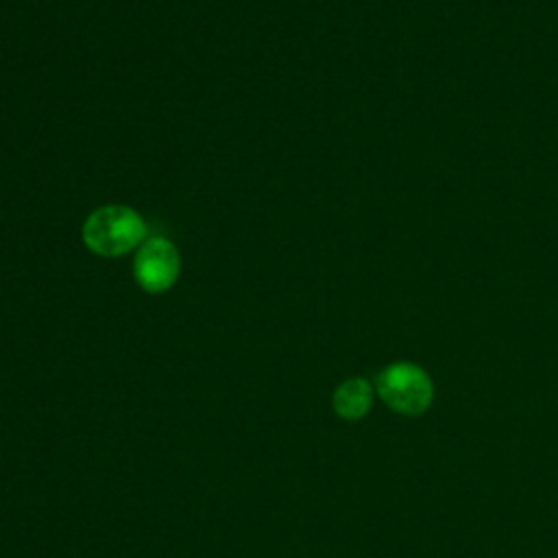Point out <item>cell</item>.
<instances>
[{
    "label": "cell",
    "instance_id": "obj_1",
    "mask_svg": "<svg viewBox=\"0 0 558 558\" xmlns=\"http://www.w3.org/2000/svg\"><path fill=\"white\" fill-rule=\"evenodd\" d=\"M146 238L144 218L126 205H105L92 211L83 225L85 246L100 257H120Z\"/></svg>",
    "mask_w": 558,
    "mask_h": 558
},
{
    "label": "cell",
    "instance_id": "obj_2",
    "mask_svg": "<svg viewBox=\"0 0 558 558\" xmlns=\"http://www.w3.org/2000/svg\"><path fill=\"white\" fill-rule=\"evenodd\" d=\"M377 392L399 414H421L429 408L434 399V384L429 375L412 362L388 364L377 375Z\"/></svg>",
    "mask_w": 558,
    "mask_h": 558
},
{
    "label": "cell",
    "instance_id": "obj_3",
    "mask_svg": "<svg viewBox=\"0 0 558 558\" xmlns=\"http://www.w3.org/2000/svg\"><path fill=\"white\" fill-rule=\"evenodd\" d=\"M179 270L181 257L170 240L148 238L142 242L133 262V277L144 292L159 294L170 290L179 279Z\"/></svg>",
    "mask_w": 558,
    "mask_h": 558
},
{
    "label": "cell",
    "instance_id": "obj_4",
    "mask_svg": "<svg viewBox=\"0 0 558 558\" xmlns=\"http://www.w3.org/2000/svg\"><path fill=\"white\" fill-rule=\"evenodd\" d=\"M373 403V388L366 379L353 377L342 381L333 392V408L342 418H362Z\"/></svg>",
    "mask_w": 558,
    "mask_h": 558
}]
</instances>
